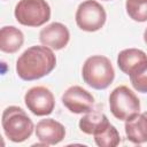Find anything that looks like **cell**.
Segmentation results:
<instances>
[{
	"instance_id": "12",
	"label": "cell",
	"mask_w": 147,
	"mask_h": 147,
	"mask_svg": "<svg viewBox=\"0 0 147 147\" xmlns=\"http://www.w3.org/2000/svg\"><path fill=\"white\" fill-rule=\"evenodd\" d=\"M125 134L127 139L140 145L147 142V111L142 114H136L131 118L125 121Z\"/></svg>"
},
{
	"instance_id": "8",
	"label": "cell",
	"mask_w": 147,
	"mask_h": 147,
	"mask_svg": "<svg viewBox=\"0 0 147 147\" xmlns=\"http://www.w3.org/2000/svg\"><path fill=\"white\" fill-rule=\"evenodd\" d=\"M62 103L74 114H83L92 110L94 105L93 95L85 88L74 85L62 95Z\"/></svg>"
},
{
	"instance_id": "9",
	"label": "cell",
	"mask_w": 147,
	"mask_h": 147,
	"mask_svg": "<svg viewBox=\"0 0 147 147\" xmlns=\"http://www.w3.org/2000/svg\"><path fill=\"white\" fill-rule=\"evenodd\" d=\"M118 68L129 77L137 76L147 70V54L138 48H127L117 56Z\"/></svg>"
},
{
	"instance_id": "1",
	"label": "cell",
	"mask_w": 147,
	"mask_h": 147,
	"mask_svg": "<svg viewBox=\"0 0 147 147\" xmlns=\"http://www.w3.org/2000/svg\"><path fill=\"white\" fill-rule=\"evenodd\" d=\"M56 65V57L47 46H32L16 61V72L23 80H36L48 75Z\"/></svg>"
},
{
	"instance_id": "17",
	"label": "cell",
	"mask_w": 147,
	"mask_h": 147,
	"mask_svg": "<svg viewBox=\"0 0 147 147\" xmlns=\"http://www.w3.org/2000/svg\"><path fill=\"white\" fill-rule=\"evenodd\" d=\"M130 80L134 90L141 93H147V70L137 76L130 77Z\"/></svg>"
},
{
	"instance_id": "18",
	"label": "cell",
	"mask_w": 147,
	"mask_h": 147,
	"mask_svg": "<svg viewBox=\"0 0 147 147\" xmlns=\"http://www.w3.org/2000/svg\"><path fill=\"white\" fill-rule=\"evenodd\" d=\"M144 40H145V42L147 44V28L145 29V32H144Z\"/></svg>"
},
{
	"instance_id": "19",
	"label": "cell",
	"mask_w": 147,
	"mask_h": 147,
	"mask_svg": "<svg viewBox=\"0 0 147 147\" xmlns=\"http://www.w3.org/2000/svg\"><path fill=\"white\" fill-rule=\"evenodd\" d=\"M106 1H108V0H106Z\"/></svg>"
},
{
	"instance_id": "16",
	"label": "cell",
	"mask_w": 147,
	"mask_h": 147,
	"mask_svg": "<svg viewBox=\"0 0 147 147\" xmlns=\"http://www.w3.org/2000/svg\"><path fill=\"white\" fill-rule=\"evenodd\" d=\"M125 8L127 15L133 21H147V0H126Z\"/></svg>"
},
{
	"instance_id": "3",
	"label": "cell",
	"mask_w": 147,
	"mask_h": 147,
	"mask_svg": "<svg viewBox=\"0 0 147 147\" xmlns=\"http://www.w3.org/2000/svg\"><path fill=\"white\" fill-rule=\"evenodd\" d=\"M1 123L5 136L13 142L25 141L34 129L31 118L17 106H9L3 110Z\"/></svg>"
},
{
	"instance_id": "5",
	"label": "cell",
	"mask_w": 147,
	"mask_h": 147,
	"mask_svg": "<svg viewBox=\"0 0 147 147\" xmlns=\"http://www.w3.org/2000/svg\"><path fill=\"white\" fill-rule=\"evenodd\" d=\"M109 108L111 114L121 121H126L140 111L138 96L127 86L114 88L109 95Z\"/></svg>"
},
{
	"instance_id": "14",
	"label": "cell",
	"mask_w": 147,
	"mask_h": 147,
	"mask_svg": "<svg viewBox=\"0 0 147 147\" xmlns=\"http://www.w3.org/2000/svg\"><path fill=\"white\" fill-rule=\"evenodd\" d=\"M24 42L22 31L15 26H3L0 31V49L5 53L17 52Z\"/></svg>"
},
{
	"instance_id": "13",
	"label": "cell",
	"mask_w": 147,
	"mask_h": 147,
	"mask_svg": "<svg viewBox=\"0 0 147 147\" xmlns=\"http://www.w3.org/2000/svg\"><path fill=\"white\" fill-rule=\"evenodd\" d=\"M107 116L98 110H91L85 113V115L79 119V129L86 134H98L106 130L109 125Z\"/></svg>"
},
{
	"instance_id": "6",
	"label": "cell",
	"mask_w": 147,
	"mask_h": 147,
	"mask_svg": "<svg viewBox=\"0 0 147 147\" xmlns=\"http://www.w3.org/2000/svg\"><path fill=\"white\" fill-rule=\"evenodd\" d=\"M107 14L105 8L95 0H86L82 2L76 11V23L79 29L94 32L100 30L106 23Z\"/></svg>"
},
{
	"instance_id": "4",
	"label": "cell",
	"mask_w": 147,
	"mask_h": 147,
	"mask_svg": "<svg viewBox=\"0 0 147 147\" xmlns=\"http://www.w3.org/2000/svg\"><path fill=\"white\" fill-rule=\"evenodd\" d=\"M14 15L20 24L37 28L49 21L51 7L46 0H20Z\"/></svg>"
},
{
	"instance_id": "15",
	"label": "cell",
	"mask_w": 147,
	"mask_h": 147,
	"mask_svg": "<svg viewBox=\"0 0 147 147\" xmlns=\"http://www.w3.org/2000/svg\"><path fill=\"white\" fill-rule=\"evenodd\" d=\"M94 140L95 144L100 147H116L119 144L121 138L117 129L109 124L106 130L94 136Z\"/></svg>"
},
{
	"instance_id": "7",
	"label": "cell",
	"mask_w": 147,
	"mask_h": 147,
	"mask_svg": "<svg viewBox=\"0 0 147 147\" xmlns=\"http://www.w3.org/2000/svg\"><path fill=\"white\" fill-rule=\"evenodd\" d=\"M24 102L28 109L36 116L52 114L55 106L53 93L45 86L31 87L24 95Z\"/></svg>"
},
{
	"instance_id": "11",
	"label": "cell",
	"mask_w": 147,
	"mask_h": 147,
	"mask_svg": "<svg viewBox=\"0 0 147 147\" xmlns=\"http://www.w3.org/2000/svg\"><path fill=\"white\" fill-rule=\"evenodd\" d=\"M36 136L39 141L46 145H56L63 140L65 136V129L60 122L53 118H46L37 123Z\"/></svg>"
},
{
	"instance_id": "10",
	"label": "cell",
	"mask_w": 147,
	"mask_h": 147,
	"mask_svg": "<svg viewBox=\"0 0 147 147\" xmlns=\"http://www.w3.org/2000/svg\"><path fill=\"white\" fill-rule=\"evenodd\" d=\"M70 39V32L68 28L59 22H53L41 29L39 33V40L44 46L51 49H62L64 48Z\"/></svg>"
},
{
	"instance_id": "2",
	"label": "cell",
	"mask_w": 147,
	"mask_h": 147,
	"mask_svg": "<svg viewBox=\"0 0 147 147\" xmlns=\"http://www.w3.org/2000/svg\"><path fill=\"white\" fill-rule=\"evenodd\" d=\"M82 76L84 82L95 88H107L115 78V70L110 60L103 55H92L83 64Z\"/></svg>"
}]
</instances>
